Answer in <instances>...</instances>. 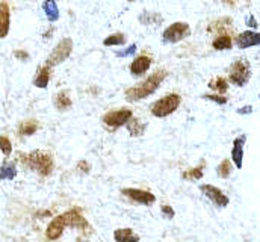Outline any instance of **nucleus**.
<instances>
[{"instance_id": "22", "label": "nucleus", "mask_w": 260, "mask_h": 242, "mask_svg": "<svg viewBox=\"0 0 260 242\" xmlns=\"http://www.w3.org/2000/svg\"><path fill=\"white\" fill-rule=\"evenodd\" d=\"M209 86H210L212 89L218 91V93H225V91L229 89L227 80H225L224 77H216V79L210 80V82H209Z\"/></svg>"}, {"instance_id": "8", "label": "nucleus", "mask_w": 260, "mask_h": 242, "mask_svg": "<svg viewBox=\"0 0 260 242\" xmlns=\"http://www.w3.org/2000/svg\"><path fill=\"white\" fill-rule=\"evenodd\" d=\"M65 227H70V215L68 212H65L62 215L56 217L47 227V238L55 241L58 238H61L62 232H64Z\"/></svg>"}, {"instance_id": "13", "label": "nucleus", "mask_w": 260, "mask_h": 242, "mask_svg": "<svg viewBox=\"0 0 260 242\" xmlns=\"http://www.w3.org/2000/svg\"><path fill=\"white\" fill-rule=\"evenodd\" d=\"M9 23H11V11L9 5L6 2L0 3V38H5L9 32Z\"/></svg>"}, {"instance_id": "19", "label": "nucleus", "mask_w": 260, "mask_h": 242, "mask_svg": "<svg viewBox=\"0 0 260 242\" xmlns=\"http://www.w3.org/2000/svg\"><path fill=\"white\" fill-rule=\"evenodd\" d=\"M15 176H17V170L12 162L3 164L0 167V180H12Z\"/></svg>"}, {"instance_id": "32", "label": "nucleus", "mask_w": 260, "mask_h": 242, "mask_svg": "<svg viewBox=\"0 0 260 242\" xmlns=\"http://www.w3.org/2000/svg\"><path fill=\"white\" fill-rule=\"evenodd\" d=\"M251 112H253L251 106H244V108L238 109V114H251Z\"/></svg>"}, {"instance_id": "2", "label": "nucleus", "mask_w": 260, "mask_h": 242, "mask_svg": "<svg viewBox=\"0 0 260 242\" xmlns=\"http://www.w3.org/2000/svg\"><path fill=\"white\" fill-rule=\"evenodd\" d=\"M23 162L29 168L40 173L41 176H49L53 171V159H52V156L49 153H44V152H40V150L32 152L29 155H24Z\"/></svg>"}, {"instance_id": "36", "label": "nucleus", "mask_w": 260, "mask_h": 242, "mask_svg": "<svg viewBox=\"0 0 260 242\" xmlns=\"http://www.w3.org/2000/svg\"><path fill=\"white\" fill-rule=\"evenodd\" d=\"M259 97H260V94H259Z\"/></svg>"}, {"instance_id": "21", "label": "nucleus", "mask_w": 260, "mask_h": 242, "mask_svg": "<svg viewBox=\"0 0 260 242\" xmlns=\"http://www.w3.org/2000/svg\"><path fill=\"white\" fill-rule=\"evenodd\" d=\"M18 130H20V135H23V136H30V135H34V133L38 130V123L35 120L23 121Z\"/></svg>"}, {"instance_id": "18", "label": "nucleus", "mask_w": 260, "mask_h": 242, "mask_svg": "<svg viewBox=\"0 0 260 242\" xmlns=\"http://www.w3.org/2000/svg\"><path fill=\"white\" fill-rule=\"evenodd\" d=\"M232 38H230V35H225V34H222V35H219L216 40H213V43H212V46H213V49H216V50H229V49H232Z\"/></svg>"}, {"instance_id": "14", "label": "nucleus", "mask_w": 260, "mask_h": 242, "mask_svg": "<svg viewBox=\"0 0 260 242\" xmlns=\"http://www.w3.org/2000/svg\"><path fill=\"white\" fill-rule=\"evenodd\" d=\"M150 65H151V59H150L148 56L142 55V56H138L136 59L132 62L130 71H132V74H135V76H141V74H144L145 71H148Z\"/></svg>"}, {"instance_id": "7", "label": "nucleus", "mask_w": 260, "mask_h": 242, "mask_svg": "<svg viewBox=\"0 0 260 242\" xmlns=\"http://www.w3.org/2000/svg\"><path fill=\"white\" fill-rule=\"evenodd\" d=\"M200 191L215 204V206H218V207H225V206H229V203H230V200H229V197L219 189V188H216V186H213V185H201L200 186Z\"/></svg>"}, {"instance_id": "31", "label": "nucleus", "mask_w": 260, "mask_h": 242, "mask_svg": "<svg viewBox=\"0 0 260 242\" xmlns=\"http://www.w3.org/2000/svg\"><path fill=\"white\" fill-rule=\"evenodd\" d=\"M14 55H15V58H18V59H23V60L29 59V55H27L26 52H23V50H17Z\"/></svg>"}, {"instance_id": "10", "label": "nucleus", "mask_w": 260, "mask_h": 242, "mask_svg": "<svg viewBox=\"0 0 260 242\" xmlns=\"http://www.w3.org/2000/svg\"><path fill=\"white\" fill-rule=\"evenodd\" d=\"M123 194H124L126 197L132 198L133 201L141 203V204H145V206L153 204L154 200H156L154 194H151V192H148V191L136 189V188H126V189H123Z\"/></svg>"}, {"instance_id": "30", "label": "nucleus", "mask_w": 260, "mask_h": 242, "mask_svg": "<svg viewBox=\"0 0 260 242\" xmlns=\"http://www.w3.org/2000/svg\"><path fill=\"white\" fill-rule=\"evenodd\" d=\"M135 50H136V46H135V44H132L126 52H118L117 55H118V56H129V55H132V53H135Z\"/></svg>"}, {"instance_id": "11", "label": "nucleus", "mask_w": 260, "mask_h": 242, "mask_svg": "<svg viewBox=\"0 0 260 242\" xmlns=\"http://www.w3.org/2000/svg\"><path fill=\"white\" fill-rule=\"evenodd\" d=\"M247 141V135H241L233 141V148H232V161L236 165V168H242L244 164V145Z\"/></svg>"}, {"instance_id": "33", "label": "nucleus", "mask_w": 260, "mask_h": 242, "mask_svg": "<svg viewBox=\"0 0 260 242\" xmlns=\"http://www.w3.org/2000/svg\"><path fill=\"white\" fill-rule=\"evenodd\" d=\"M248 26H253V27H256V26H257V23H256V20H254L253 17H250V18H248Z\"/></svg>"}, {"instance_id": "16", "label": "nucleus", "mask_w": 260, "mask_h": 242, "mask_svg": "<svg viewBox=\"0 0 260 242\" xmlns=\"http://www.w3.org/2000/svg\"><path fill=\"white\" fill-rule=\"evenodd\" d=\"M43 9L46 12V17L50 21H56L59 18V9H58V5H56L55 0H46L43 3Z\"/></svg>"}, {"instance_id": "4", "label": "nucleus", "mask_w": 260, "mask_h": 242, "mask_svg": "<svg viewBox=\"0 0 260 242\" xmlns=\"http://www.w3.org/2000/svg\"><path fill=\"white\" fill-rule=\"evenodd\" d=\"M230 80L238 85V86H244L245 83H248L250 77H251V68L248 60L238 59L235 60L230 67V73H229Z\"/></svg>"}, {"instance_id": "9", "label": "nucleus", "mask_w": 260, "mask_h": 242, "mask_svg": "<svg viewBox=\"0 0 260 242\" xmlns=\"http://www.w3.org/2000/svg\"><path fill=\"white\" fill-rule=\"evenodd\" d=\"M132 120V111L130 109H118L111 111L103 117V123L109 127H120L124 126L127 121Z\"/></svg>"}, {"instance_id": "15", "label": "nucleus", "mask_w": 260, "mask_h": 242, "mask_svg": "<svg viewBox=\"0 0 260 242\" xmlns=\"http://www.w3.org/2000/svg\"><path fill=\"white\" fill-rule=\"evenodd\" d=\"M49 80H50V65H46V67H41L38 70V74L35 77V86L38 88H46L49 85Z\"/></svg>"}, {"instance_id": "6", "label": "nucleus", "mask_w": 260, "mask_h": 242, "mask_svg": "<svg viewBox=\"0 0 260 242\" xmlns=\"http://www.w3.org/2000/svg\"><path fill=\"white\" fill-rule=\"evenodd\" d=\"M71 50H73V41H71V38H64L62 41H59V44L50 53V56L47 59V65L53 67V65L62 64L71 55Z\"/></svg>"}, {"instance_id": "20", "label": "nucleus", "mask_w": 260, "mask_h": 242, "mask_svg": "<svg viewBox=\"0 0 260 242\" xmlns=\"http://www.w3.org/2000/svg\"><path fill=\"white\" fill-rule=\"evenodd\" d=\"M55 106L59 109V111H67L68 108H71V99L70 96L62 91V93H58L55 96Z\"/></svg>"}, {"instance_id": "1", "label": "nucleus", "mask_w": 260, "mask_h": 242, "mask_svg": "<svg viewBox=\"0 0 260 242\" xmlns=\"http://www.w3.org/2000/svg\"><path fill=\"white\" fill-rule=\"evenodd\" d=\"M167 77V71L165 70H159L156 71L154 74H151L148 79H145L142 83H139L138 86H133L129 88L126 91V99L129 102H138V100H142V99H147L148 96H151L157 88L159 85L162 83V80Z\"/></svg>"}, {"instance_id": "35", "label": "nucleus", "mask_w": 260, "mask_h": 242, "mask_svg": "<svg viewBox=\"0 0 260 242\" xmlns=\"http://www.w3.org/2000/svg\"><path fill=\"white\" fill-rule=\"evenodd\" d=\"M127 2H135V0H127Z\"/></svg>"}, {"instance_id": "26", "label": "nucleus", "mask_w": 260, "mask_h": 242, "mask_svg": "<svg viewBox=\"0 0 260 242\" xmlns=\"http://www.w3.org/2000/svg\"><path fill=\"white\" fill-rule=\"evenodd\" d=\"M203 167H204V164H203V165H200V167H197V168H194V170L185 171V173H183V179H194V180H200V179L203 177Z\"/></svg>"}, {"instance_id": "34", "label": "nucleus", "mask_w": 260, "mask_h": 242, "mask_svg": "<svg viewBox=\"0 0 260 242\" xmlns=\"http://www.w3.org/2000/svg\"><path fill=\"white\" fill-rule=\"evenodd\" d=\"M225 2H233V0H225Z\"/></svg>"}, {"instance_id": "12", "label": "nucleus", "mask_w": 260, "mask_h": 242, "mask_svg": "<svg viewBox=\"0 0 260 242\" xmlns=\"http://www.w3.org/2000/svg\"><path fill=\"white\" fill-rule=\"evenodd\" d=\"M236 44L239 49H248V47L260 46V34L259 32H253V31L242 32L236 38Z\"/></svg>"}, {"instance_id": "29", "label": "nucleus", "mask_w": 260, "mask_h": 242, "mask_svg": "<svg viewBox=\"0 0 260 242\" xmlns=\"http://www.w3.org/2000/svg\"><path fill=\"white\" fill-rule=\"evenodd\" d=\"M162 214L167 217V218H174V210H173V207L171 206H168V204H164L162 206Z\"/></svg>"}, {"instance_id": "28", "label": "nucleus", "mask_w": 260, "mask_h": 242, "mask_svg": "<svg viewBox=\"0 0 260 242\" xmlns=\"http://www.w3.org/2000/svg\"><path fill=\"white\" fill-rule=\"evenodd\" d=\"M206 100H212V102H215V103H218V105H225L227 103V97H221V96H209V94H206V96H203Z\"/></svg>"}, {"instance_id": "23", "label": "nucleus", "mask_w": 260, "mask_h": 242, "mask_svg": "<svg viewBox=\"0 0 260 242\" xmlns=\"http://www.w3.org/2000/svg\"><path fill=\"white\" fill-rule=\"evenodd\" d=\"M124 43H126V37L123 34H114L103 41L105 46H121Z\"/></svg>"}, {"instance_id": "25", "label": "nucleus", "mask_w": 260, "mask_h": 242, "mask_svg": "<svg viewBox=\"0 0 260 242\" xmlns=\"http://www.w3.org/2000/svg\"><path fill=\"white\" fill-rule=\"evenodd\" d=\"M144 130H145V124H141L138 120H132L129 123L130 135H133V136H139V135H142V133H144Z\"/></svg>"}, {"instance_id": "5", "label": "nucleus", "mask_w": 260, "mask_h": 242, "mask_svg": "<svg viewBox=\"0 0 260 242\" xmlns=\"http://www.w3.org/2000/svg\"><path fill=\"white\" fill-rule=\"evenodd\" d=\"M191 35V27L188 23H183V21H177V23H173L170 27H167L164 31V41L165 43H179L182 40H185L186 37Z\"/></svg>"}, {"instance_id": "27", "label": "nucleus", "mask_w": 260, "mask_h": 242, "mask_svg": "<svg viewBox=\"0 0 260 242\" xmlns=\"http://www.w3.org/2000/svg\"><path fill=\"white\" fill-rule=\"evenodd\" d=\"M0 150L3 152L5 156H9L12 153V144L6 136H0Z\"/></svg>"}, {"instance_id": "17", "label": "nucleus", "mask_w": 260, "mask_h": 242, "mask_svg": "<svg viewBox=\"0 0 260 242\" xmlns=\"http://www.w3.org/2000/svg\"><path fill=\"white\" fill-rule=\"evenodd\" d=\"M114 238H115V241H120V242L139 241V236H138V235H135L132 229H120V230H117V232L114 233Z\"/></svg>"}, {"instance_id": "24", "label": "nucleus", "mask_w": 260, "mask_h": 242, "mask_svg": "<svg viewBox=\"0 0 260 242\" xmlns=\"http://www.w3.org/2000/svg\"><path fill=\"white\" fill-rule=\"evenodd\" d=\"M230 174H232V162L229 159H225L218 165V176L221 179H227Z\"/></svg>"}, {"instance_id": "3", "label": "nucleus", "mask_w": 260, "mask_h": 242, "mask_svg": "<svg viewBox=\"0 0 260 242\" xmlns=\"http://www.w3.org/2000/svg\"><path fill=\"white\" fill-rule=\"evenodd\" d=\"M180 96L177 94H170L160 100H157L154 105H151V114L154 117H159V118H164L167 115H171L179 106H180Z\"/></svg>"}]
</instances>
